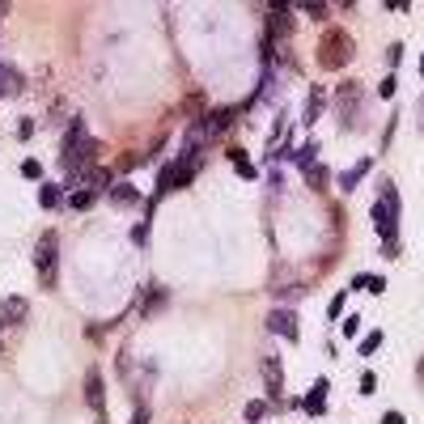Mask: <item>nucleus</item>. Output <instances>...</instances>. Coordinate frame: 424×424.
Returning a JSON list of instances; mask_svg holds the SVG:
<instances>
[{"label": "nucleus", "mask_w": 424, "mask_h": 424, "mask_svg": "<svg viewBox=\"0 0 424 424\" xmlns=\"http://www.w3.org/2000/svg\"><path fill=\"white\" fill-rule=\"evenodd\" d=\"M230 161L238 166V174H242V179H255V174H259V170L251 166V157H246V153H242L238 144H230Z\"/></svg>", "instance_id": "nucleus-15"}, {"label": "nucleus", "mask_w": 424, "mask_h": 424, "mask_svg": "<svg viewBox=\"0 0 424 424\" xmlns=\"http://www.w3.org/2000/svg\"><path fill=\"white\" fill-rule=\"evenodd\" d=\"M382 348V331H369L365 339H361V357H369V353H378Z\"/></svg>", "instance_id": "nucleus-21"}, {"label": "nucleus", "mask_w": 424, "mask_h": 424, "mask_svg": "<svg viewBox=\"0 0 424 424\" xmlns=\"http://www.w3.org/2000/svg\"><path fill=\"white\" fill-rule=\"evenodd\" d=\"M369 170H373V157H361V161H357V166H353V170H348L344 179H339V187H344V191H353V187L365 179V174H369Z\"/></svg>", "instance_id": "nucleus-13"}, {"label": "nucleus", "mask_w": 424, "mask_h": 424, "mask_svg": "<svg viewBox=\"0 0 424 424\" xmlns=\"http://www.w3.org/2000/svg\"><path fill=\"white\" fill-rule=\"evenodd\" d=\"M5 13H9V9H5V5H0V17H5Z\"/></svg>", "instance_id": "nucleus-29"}, {"label": "nucleus", "mask_w": 424, "mask_h": 424, "mask_svg": "<svg viewBox=\"0 0 424 424\" xmlns=\"http://www.w3.org/2000/svg\"><path fill=\"white\" fill-rule=\"evenodd\" d=\"M21 179H30V183H38V179H43V166H38L34 157H30V161H21Z\"/></svg>", "instance_id": "nucleus-22"}, {"label": "nucleus", "mask_w": 424, "mask_h": 424, "mask_svg": "<svg viewBox=\"0 0 424 424\" xmlns=\"http://www.w3.org/2000/svg\"><path fill=\"white\" fill-rule=\"evenodd\" d=\"M263 386H267L271 399H284V365H280V357L263 361Z\"/></svg>", "instance_id": "nucleus-7"}, {"label": "nucleus", "mask_w": 424, "mask_h": 424, "mask_svg": "<svg viewBox=\"0 0 424 424\" xmlns=\"http://www.w3.org/2000/svg\"><path fill=\"white\" fill-rule=\"evenodd\" d=\"M107 195H111V204H119V208H132V204H140V191H136V183H115Z\"/></svg>", "instance_id": "nucleus-12"}, {"label": "nucleus", "mask_w": 424, "mask_h": 424, "mask_svg": "<svg viewBox=\"0 0 424 424\" xmlns=\"http://www.w3.org/2000/svg\"><path fill=\"white\" fill-rule=\"evenodd\" d=\"M34 271H38V280L47 289L56 284V271H60V238L56 234H43L34 242Z\"/></svg>", "instance_id": "nucleus-5"}, {"label": "nucleus", "mask_w": 424, "mask_h": 424, "mask_svg": "<svg viewBox=\"0 0 424 424\" xmlns=\"http://www.w3.org/2000/svg\"><path fill=\"white\" fill-rule=\"evenodd\" d=\"M373 390H378V378H373V373H365V378H361V394H373Z\"/></svg>", "instance_id": "nucleus-24"}, {"label": "nucleus", "mask_w": 424, "mask_h": 424, "mask_svg": "<svg viewBox=\"0 0 424 424\" xmlns=\"http://www.w3.org/2000/svg\"><path fill=\"white\" fill-rule=\"evenodd\" d=\"M314 153H318V144H314V140H310L306 148H297V170H302V174L314 166Z\"/></svg>", "instance_id": "nucleus-19"}, {"label": "nucleus", "mask_w": 424, "mask_h": 424, "mask_svg": "<svg viewBox=\"0 0 424 424\" xmlns=\"http://www.w3.org/2000/svg\"><path fill=\"white\" fill-rule=\"evenodd\" d=\"M353 34H344V30H327L322 34V47H318V64L322 68H344L348 60H353Z\"/></svg>", "instance_id": "nucleus-4"}, {"label": "nucleus", "mask_w": 424, "mask_h": 424, "mask_svg": "<svg viewBox=\"0 0 424 424\" xmlns=\"http://www.w3.org/2000/svg\"><path fill=\"white\" fill-rule=\"evenodd\" d=\"M306 187H310V191H322V187H327V166H322V161H314V166L306 170Z\"/></svg>", "instance_id": "nucleus-17"}, {"label": "nucleus", "mask_w": 424, "mask_h": 424, "mask_svg": "<svg viewBox=\"0 0 424 424\" xmlns=\"http://www.w3.org/2000/svg\"><path fill=\"white\" fill-rule=\"evenodd\" d=\"M93 157H98V140L81 128V123H77V128H72V136L60 144V166H64V191L68 187H77L81 179H85V174L93 170Z\"/></svg>", "instance_id": "nucleus-1"}, {"label": "nucleus", "mask_w": 424, "mask_h": 424, "mask_svg": "<svg viewBox=\"0 0 424 424\" xmlns=\"http://www.w3.org/2000/svg\"><path fill=\"white\" fill-rule=\"evenodd\" d=\"M382 424H403V412H386V416H382Z\"/></svg>", "instance_id": "nucleus-27"}, {"label": "nucleus", "mask_w": 424, "mask_h": 424, "mask_svg": "<svg viewBox=\"0 0 424 424\" xmlns=\"http://www.w3.org/2000/svg\"><path fill=\"white\" fill-rule=\"evenodd\" d=\"M132 424H148V408H136V416H132Z\"/></svg>", "instance_id": "nucleus-28"}, {"label": "nucleus", "mask_w": 424, "mask_h": 424, "mask_svg": "<svg viewBox=\"0 0 424 424\" xmlns=\"http://www.w3.org/2000/svg\"><path fill=\"white\" fill-rule=\"evenodd\" d=\"M21 318H26V297H5L0 302V327H13Z\"/></svg>", "instance_id": "nucleus-11"}, {"label": "nucleus", "mask_w": 424, "mask_h": 424, "mask_svg": "<svg viewBox=\"0 0 424 424\" xmlns=\"http://www.w3.org/2000/svg\"><path fill=\"white\" fill-rule=\"evenodd\" d=\"M267 331L280 335V339H297V310L293 306H276L267 314Z\"/></svg>", "instance_id": "nucleus-6"}, {"label": "nucleus", "mask_w": 424, "mask_h": 424, "mask_svg": "<svg viewBox=\"0 0 424 424\" xmlns=\"http://www.w3.org/2000/svg\"><path fill=\"white\" fill-rule=\"evenodd\" d=\"M85 403H89L93 412L107 408V386H102V373H98V369L85 373Z\"/></svg>", "instance_id": "nucleus-9"}, {"label": "nucleus", "mask_w": 424, "mask_h": 424, "mask_svg": "<svg viewBox=\"0 0 424 424\" xmlns=\"http://www.w3.org/2000/svg\"><path fill=\"white\" fill-rule=\"evenodd\" d=\"M267 416V403H263V399H251V403H246V424H259Z\"/></svg>", "instance_id": "nucleus-20"}, {"label": "nucleus", "mask_w": 424, "mask_h": 424, "mask_svg": "<svg viewBox=\"0 0 424 424\" xmlns=\"http://www.w3.org/2000/svg\"><path fill=\"white\" fill-rule=\"evenodd\" d=\"M327 378H318L310 390H306V399H302V412H310V416H322V412H327Z\"/></svg>", "instance_id": "nucleus-8"}, {"label": "nucleus", "mask_w": 424, "mask_h": 424, "mask_svg": "<svg viewBox=\"0 0 424 424\" xmlns=\"http://www.w3.org/2000/svg\"><path fill=\"white\" fill-rule=\"evenodd\" d=\"M322 98H327L322 89H310V107H306V115H302V123H306V128H310V123L322 115Z\"/></svg>", "instance_id": "nucleus-18"}, {"label": "nucleus", "mask_w": 424, "mask_h": 424, "mask_svg": "<svg viewBox=\"0 0 424 424\" xmlns=\"http://www.w3.org/2000/svg\"><path fill=\"white\" fill-rule=\"evenodd\" d=\"M373 230H378V238L386 242V255H394V251H399V246H394V238H399V191H394L390 179H382V187H378V204H373Z\"/></svg>", "instance_id": "nucleus-2"}, {"label": "nucleus", "mask_w": 424, "mask_h": 424, "mask_svg": "<svg viewBox=\"0 0 424 424\" xmlns=\"http://www.w3.org/2000/svg\"><path fill=\"white\" fill-rule=\"evenodd\" d=\"M195 170H199V144H195V140H187V144H183V153L174 157L170 166H161V174H157V195H161V191H170V187H187V183L195 179Z\"/></svg>", "instance_id": "nucleus-3"}, {"label": "nucleus", "mask_w": 424, "mask_h": 424, "mask_svg": "<svg viewBox=\"0 0 424 424\" xmlns=\"http://www.w3.org/2000/svg\"><path fill=\"white\" fill-rule=\"evenodd\" d=\"M420 72H424V56H420Z\"/></svg>", "instance_id": "nucleus-30"}, {"label": "nucleus", "mask_w": 424, "mask_h": 424, "mask_svg": "<svg viewBox=\"0 0 424 424\" xmlns=\"http://www.w3.org/2000/svg\"><path fill=\"white\" fill-rule=\"evenodd\" d=\"M361 331V318H344V335H357Z\"/></svg>", "instance_id": "nucleus-26"}, {"label": "nucleus", "mask_w": 424, "mask_h": 424, "mask_svg": "<svg viewBox=\"0 0 424 424\" xmlns=\"http://www.w3.org/2000/svg\"><path fill=\"white\" fill-rule=\"evenodd\" d=\"M43 208H64V187L60 183H43Z\"/></svg>", "instance_id": "nucleus-16"}, {"label": "nucleus", "mask_w": 424, "mask_h": 424, "mask_svg": "<svg viewBox=\"0 0 424 424\" xmlns=\"http://www.w3.org/2000/svg\"><path fill=\"white\" fill-rule=\"evenodd\" d=\"M21 89H26V77L13 64H0V98H17Z\"/></svg>", "instance_id": "nucleus-10"}, {"label": "nucleus", "mask_w": 424, "mask_h": 424, "mask_svg": "<svg viewBox=\"0 0 424 424\" xmlns=\"http://www.w3.org/2000/svg\"><path fill=\"white\" fill-rule=\"evenodd\" d=\"M93 204H98V191H93V187H81V191L68 195V208H77V212H85V208H93Z\"/></svg>", "instance_id": "nucleus-14"}, {"label": "nucleus", "mask_w": 424, "mask_h": 424, "mask_svg": "<svg viewBox=\"0 0 424 424\" xmlns=\"http://www.w3.org/2000/svg\"><path fill=\"white\" fill-rule=\"evenodd\" d=\"M378 98H394V77H386V81L378 85Z\"/></svg>", "instance_id": "nucleus-25"}, {"label": "nucleus", "mask_w": 424, "mask_h": 424, "mask_svg": "<svg viewBox=\"0 0 424 424\" xmlns=\"http://www.w3.org/2000/svg\"><path fill=\"white\" fill-rule=\"evenodd\" d=\"M344 306H348V293H335V297H331V318H339Z\"/></svg>", "instance_id": "nucleus-23"}]
</instances>
